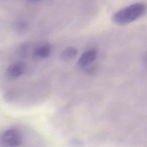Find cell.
Listing matches in <instances>:
<instances>
[{
	"label": "cell",
	"mask_w": 147,
	"mask_h": 147,
	"mask_svg": "<svg viewBox=\"0 0 147 147\" xmlns=\"http://www.w3.org/2000/svg\"><path fill=\"white\" fill-rule=\"evenodd\" d=\"M78 54V49L74 47H67L61 53V57L63 60H69L74 58Z\"/></svg>",
	"instance_id": "6"
},
{
	"label": "cell",
	"mask_w": 147,
	"mask_h": 147,
	"mask_svg": "<svg viewBox=\"0 0 147 147\" xmlns=\"http://www.w3.org/2000/svg\"><path fill=\"white\" fill-rule=\"evenodd\" d=\"M31 1H34V2H37V1H40V0H31Z\"/></svg>",
	"instance_id": "7"
},
{
	"label": "cell",
	"mask_w": 147,
	"mask_h": 147,
	"mask_svg": "<svg viewBox=\"0 0 147 147\" xmlns=\"http://www.w3.org/2000/svg\"><path fill=\"white\" fill-rule=\"evenodd\" d=\"M52 51V47L50 44H44L36 47L33 52V56L38 59H44L48 57Z\"/></svg>",
	"instance_id": "5"
},
{
	"label": "cell",
	"mask_w": 147,
	"mask_h": 147,
	"mask_svg": "<svg viewBox=\"0 0 147 147\" xmlns=\"http://www.w3.org/2000/svg\"><path fill=\"white\" fill-rule=\"evenodd\" d=\"M97 51L95 49H90L83 53L78 60V65L82 67H86L90 64L96 59Z\"/></svg>",
	"instance_id": "4"
},
{
	"label": "cell",
	"mask_w": 147,
	"mask_h": 147,
	"mask_svg": "<svg viewBox=\"0 0 147 147\" xmlns=\"http://www.w3.org/2000/svg\"><path fill=\"white\" fill-rule=\"evenodd\" d=\"M26 69V65L23 62H16L10 64L6 69V75L10 78H17L22 75Z\"/></svg>",
	"instance_id": "3"
},
{
	"label": "cell",
	"mask_w": 147,
	"mask_h": 147,
	"mask_svg": "<svg viewBox=\"0 0 147 147\" xmlns=\"http://www.w3.org/2000/svg\"><path fill=\"white\" fill-rule=\"evenodd\" d=\"M0 140L5 147H18L21 145L23 137L18 129H9L1 134Z\"/></svg>",
	"instance_id": "2"
},
{
	"label": "cell",
	"mask_w": 147,
	"mask_h": 147,
	"mask_svg": "<svg viewBox=\"0 0 147 147\" xmlns=\"http://www.w3.org/2000/svg\"><path fill=\"white\" fill-rule=\"evenodd\" d=\"M146 7V5L142 2L131 4L117 11L113 16V21L118 25L129 24L143 15Z\"/></svg>",
	"instance_id": "1"
}]
</instances>
